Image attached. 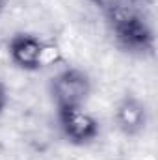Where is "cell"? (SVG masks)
Segmentation results:
<instances>
[{
  "mask_svg": "<svg viewBox=\"0 0 158 160\" xmlns=\"http://www.w3.org/2000/svg\"><path fill=\"white\" fill-rule=\"evenodd\" d=\"M104 17L119 48L136 56L155 52V28L143 0H121Z\"/></svg>",
  "mask_w": 158,
  "mask_h": 160,
  "instance_id": "1",
  "label": "cell"
},
{
  "mask_svg": "<svg viewBox=\"0 0 158 160\" xmlns=\"http://www.w3.org/2000/svg\"><path fill=\"white\" fill-rule=\"evenodd\" d=\"M7 54L11 62L22 71H39L62 60L58 47L39 39L28 32H17L7 41Z\"/></svg>",
  "mask_w": 158,
  "mask_h": 160,
  "instance_id": "2",
  "label": "cell"
},
{
  "mask_svg": "<svg viewBox=\"0 0 158 160\" xmlns=\"http://www.w3.org/2000/svg\"><path fill=\"white\" fill-rule=\"evenodd\" d=\"M91 93V80L87 73L77 67H67L50 78V97L56 110L84 108Z\"/></svg>",
  "mask_w": 158,
  "mask_h": 160,
  "instance_id": "3",
  "label": "cell"
},
{
  "mask_svg": "<svg viewBox=\"0 0 158 160\" xmlns=\"http://www.w3.org/2000/svg\"><path fill=\"white\" fill-rule=\"evenodd\" d=\"M58 123L63 136L75 145H87L101 134V125L84 108L58 110Z\"/></svg>",
  "mask_w": 158,
  "mask_h": 160,
  "instance_id": "4",
  "label": "cell"
},
{
  "mask_svg": "<svg viewBox=\"0 0 158 160\" xmlns=\"http://www.w3.org/2000/svg\"><path fill=\"white\" fill-rule=\"evenodd\" d=\"M114 121L125 136H138L145 130L149 112L145 102L136 95H125L114 110Z\"/></svg>",
  "mask_w": 158,
  "mask_h": 160,
  "instance_id": "5",
  "label": "cell"
},
{
  "mask_svg": "<svg viewBox=\"0 0 158 160\" xmlns=\"http://www.w3.org/2000/svg\"><path fill=\"white\" fill-rule=\"evenodd\" d=\"M7 101H9V95H7V89H6V86L0 82V114L6 110V106H7Z\"/></svg>",
  "mask_w": 158,
  "mask_h": 160,
  "instance_id": "6",
  "label": "cell"
},
{
  "mask_svg": "<svg viewBox=\"0 0 158 160\" xmlns=\"http://www.w3.org/2000/svg\"><path fill=\"white\" fill-rule=\"evenodd\" d=\"M4 8H6V0H0V15H2V11H4Z\"/></svg>",
  "mask_w": 158,
  "mask_h": 160,
  "instance_id": "7",
  "label": "cell"
}]
</instances>
